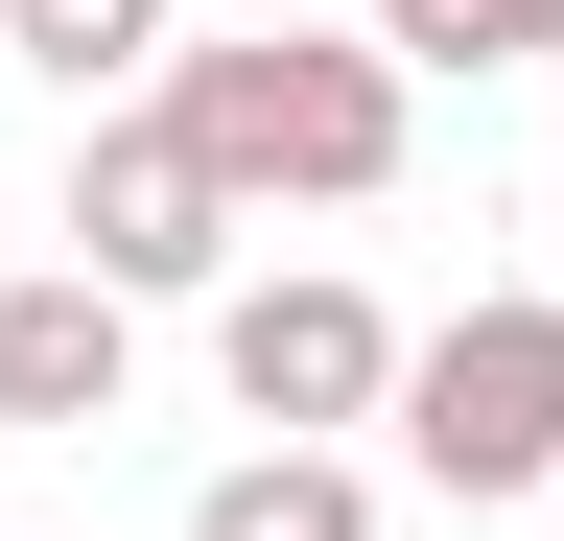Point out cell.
I'll list each match as a JSON object with an SVG mask.
<instances>
[{
	"mask_svg": "<svg viewBox=\"0 0 564 541\" xmlns=\"http://www.w3.org/2000/svg\"><path fill=\"white\" fill-rule=\"evenodd\" d=\"M165 118L236 213H377L400 188V47L377 24H212V47H165Z\"/></svg>",
	"mask_w": 564,
	"mask_h": 541,
	"instance_id": "obj_1",
	"label": "cell"
},
{
	"mask_svg": "<svg viewBox=\"0 0 564 541\" xmlns=\"http://www.w3.org/2000/svg\"><path fill=\"white\" fill-rule=\"evenodd\" d=\"M400 447H423V495H541L564 470V283L423 329L400 354Z\"/></svg>",
	"mask_w": 564,
	"mask_h": 541,
	"instance_id": "obj_2",
	"label": "cell"
},
{
	"mask_svg": "<svg viewBox=\"0 0 564 541\" xmlns=\"http://www.w3.org/2000/svg\"><path fill=\"white\" fill-rule=\"evenodd\" d=\"M212 377H236V424L259 447H329V424H400V329H377V283H236L212 306Z\"/></svg>",
	"mask_w": 564,
	"mask_h": 541,
	"instance_id": "obj_3",
	"label": "cell"
},
{
	"mask_svg": "<svg viewBox=\"0 0 564 541\" xmlns=\"http://www.w3.org/2000/svg\"><path fill=\"white\" fill-rule=\"evenodd\" d=\"M212 259H236V188L188 165V118L141 95V118H95V142H70V283H212Z\"/></svg>",
	"mask_w": 564,
	"mask_h": 541,
	"instance_id": "obj_4",
	"label": "cell"
},
{
	"mask_svg": "<svg viewBox=\"0 0 564 541\" xmlns=\"http://www.w3.org/2000/svg\"><path fill=\"white\" fill-rule=\"evenodd\" d=\"M118 377H141V306L118 283H0V424H118Z\"/></svg>",
	"mask_w": 564,
	"mask_h": 541,
	"instance_id": "obj_5",
	"label": "cell"
},
{
	"mask_svg": "<svg viewBox=\"0 0 564 541\" xmlns=\"http://www.w3.org/2000/svg\"><path fill=\"white\" fill-rule=\"evenodd\" d=\"M188 541H377V470H352V447H236L188 495Z\"/></svg>",
	"mask_w": 564,
	"mask_h": 541,
	"instance_id": "obj_6",
	"label": "cell"
},
{
	"mask_svg": "<svg viewBox=\"0 0 564 541\" xmlns=\"http://www.w3.org/2000/svg\"><path fill=\"white\" fill-rule=\"evenodd\" d=\"M0 47L70 95H118V72H165V0H0Z\"/></svg>",
	"mask_w": 564,
	"mask_h": 541,
	"instance_id": "obj_7",
	"label": "cell"
},
{
	"mask_svg": "<svg viewBox=\"0 0 564 541\" xmlns=\"http://www.w3.org/2000/svg\"><path fill=\"white\" fill-rule=\"evenodd\" d=\"M400 72H518V47H564V0H377Z\"/></svg>",
	"mask_w": 564,
	"mask_h": 541,
	"instance_id": "obj_8",
	"label": "cell"
}]
</instances>
